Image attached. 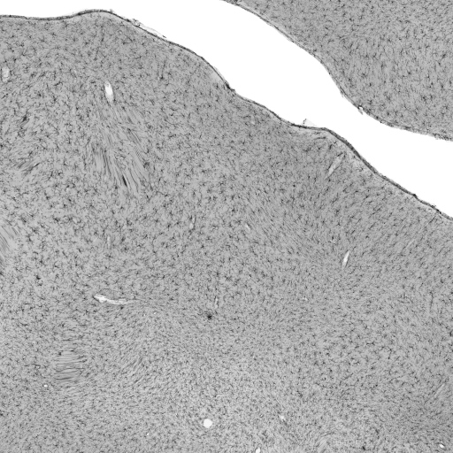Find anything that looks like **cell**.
Masks as SVG:
<instances>
[{
  "label": "cell",
  "mask_w": 453,
  "mask_h": 453,
  "mask_svg": "<svg viewBox=\"0 0 453 453\" xmlns=\"http://www.w3.org/2000/svg\"><path fill=\"white\" fill-rule=\"evenodd\" d=\"M452 10L443 2H288L283 33L378 120L452 137Z\"/></svg>",
  "instance_id": "6da1fadb"
}]
</instances>
